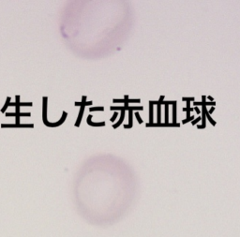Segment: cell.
Masks as SVG:
<instances>
[{
	"instance_id": "obj_11",
	"label": "cell",
	"mask_w": 240,
	"mask_h": 237,
	"mask_svg": "<svg viewBox=\"0 0 240 237\" xmlns=\"http://www.w3.org/2000/svg\"><path fill=\"white\" fill-rule=\"evenodd\" d=\"M16 115H17L16 112H7V114H6L7 117H8V116H15V117H16Z\"/></svg>"
},
{
	"instance_id": "obj_10",
	"label": "cell",
	"mask_w": 240,
	"mask_h": 237,
	"mask_svg": "<svg viewBox=\"0 0 240 237\" xmlns=\"http://www.w3.org/2000/svg\"><path fill=\"white\" fill-rule=\"evenodd\" d=\"M19 116H23V117H28V116H31V114L30 112H20L19 114H18Z\"/></svg>"
},
{
	"instance_id": "obj_9",
	"label": "cell",
	"mask_w": 240,
	"mask_h": 237,
	"mask_svg": "<svg viewBox=\"0 0 240 237\" xmlns=\"http://www.w3.org/2000/svg\"><path fill=\"white\" fill-rule=\"evenodd\" d=\"M89 111H90V112H93V111H103V107H94V108H90Z\"/></svg>"
},
{
	"instance_id": "obj_1",
	"label": "cell",
	"mask_w": 240,
	"mask_h": 237,
	"mask_svg": "<svg viewBox=\"0 0 240 237\" xmlns=\"http://www.w3.org/2000/svg\"><path fill=\"white\" fill-rule=\"evenodd\" d=\"M2 129H6V127H8V129H18V127H34L33 124H24V125H16V124H2L1 125Z\"/></svg>"
},
{
	"instance_id": "obj_2",
	"label": "cell",
	"mask_w": 240,
	"mask_h": 237,
	"mask_svg": "<svg viewBox=\"0 0 240 237\" xmlns=\"http://www.w3.org/2000/svg\"><path fill=\"white\" fill-rule=\"evenodd\" d=\"M67 115H68L67 112H63L62 116H61V119H59V120H58V121L56 122V123H50V122H48V123L45 124V126L50 127H59V126H61V125H62V124L65 122V120H66V118H67Z\"/></svg>"
},
{
	"instance_id": "obj_8",
	"label": "cell",
	"mask_w": 240,
	"mask_h": 237,
	"mask_svg": "<svg viewBox=\"0 0 240 237\" xmlns=\"http://www.w3.org/2000/svg\"><path fill=\"white\" fill-rule=\"evenodd\" d=\"M32 102H20V104H19V106L20 107H23V106H32Z\"/></svg>"
},
{
	"instance_id": "obj_5",
	"label": "cell",
	"mask_w": 240,
	"mask_h": 237,
	"mask_svg": "<svg viewBox=\"0 0 240 237\" xmlns=\"http://www.w3.org/2000/svg\"><path fill=\"white\" fill-rule=\"evenodd\" d=\"M85 100H86V97H83L81 102H75L74 105L75 106H86V105H91L92 104V101H88V102H86Z\"/></svg>"
},
{
	"instance_id": "obj_3",
	"label": "cell",
	"mask_w": 240,
	"mask_h": 237,
	"mask_svg": "<svg viewBox=\"0 0 240 237\" xmlns=\"http://www.w3.org/2000/svg\"><path fill=\"white\" fill-rule=\"evenodd\" d=\"M42 100V121L45 125L46 123H48V120H47V100L48 98L46 97H43Z\"/></svg>"
},
{
	"instance_id": "obj_12",
	"label": "cell",
	"mask_w": 240,
	"mask_h": 237,
	"mask_svg": "<svg viewBox=\"0 0 240 237\" xmlns=\"http://www.w3.org/2000/svg\"><path fill=\"white\" fill-rule=\"evenodd\" d=\"M20 102H21V101H20V97H19V96H16V101H15V103L19 105Z\"/></svg>"
},
{
	"instance_id": "obj_13",
	"label": "cell",
	"mask_w": 240,
	"mask_h": 237,
	"mask_svg": "<svg viewBox=\"0 0 240 237\" xmlns=\"http://www.w3.org/2000/svg\"><path fill=\"white\" fill-rule=\"evenodd\" d=\"M16 105H18V104H16L15 102H10V103H9V107H12V106H15V107H16Z\"/></svg>"
},
{
	"instance_id": "obj_4",
	"label": "cell",
	"mask_w": 240,
	"mask_h": 237,
	"mask_svg": "<svg viewBox=\"0 0 240 237\" xmlns=\"http://www.w3.org/2000/svg\"><path fill=\"white\" fill-rule=\"evenodd\" d=\"M83 111H85V106H82L81 109H80V112H79V115H78V119L77 121L75 123V127H79L80 126V123H81V120L83 117Z\"/></svg>"
},
{
	"instance_id": "obj_6",
	"label": "cell",
	"mask_w": 240,
	"mask_h": 237,
	"mask_svg": "<svg viewBox=\"0 0 240 237\" xmlns=\"http://www.w3.org/2000/svg\"><path fill=\"white\" fill-rule=\"evenodd\" d=\"M91 119H92V115H89L88 117H87V124H88L89 126H94V127L104 126V122H102V123H93V122H91Z\"/></svg>"
},
{
	"instance_id": "obj_14",
	"label": "cell",
	"mask_w": 240,
	"mask_h": 237,
	"mask_svg": "<svg viewBox=\"0 0 240 237\" xmlns=\"http://www.w3.org/2000/svg\"><path fill=\"white\" fill-rule=\"evenodd\" d=\"M116 116H117V114H115V115H114V117H113V118H112V121H114V120L115 119V117H116Z\"/></svg>"
},
{
	"instance_id": "obj_7",
	"label": "cell",
	"mask_w": 240,
	"mask_h": 237,
	"mask_svg": "<svg viewBox=\"0 0 240 237\" xmlns=\"http://www.w3.org/2000/svg\"><path fill=\"white\" fill-rule=\"evenodd\" d=\"M10 100H12V98L10 97H9V98H7V100H6V103H5V105L4 106H3V108H2V110H1V112H6V110H7V108H8L9 106V103L12 102V101H10Z\"/></svg>"
}]
</instances>
